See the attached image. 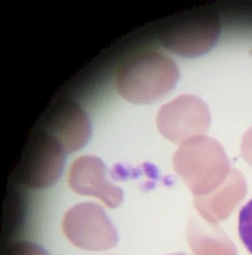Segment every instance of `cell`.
Segmentation results:
<instances>
[{
	"label": "cell",
	"instance_id": "2",
	"mask_svg": "<svg viewBox=\"0 0 252 255\" xmlns=\"http://www.w3.org/2000/svg\"><path fill=\"white\" fill-rule=\"evenodd\" d=\"M219 14L208 5L193 7L171 17L160 26L158 37L168 49L186 58L206 54L219 40Z\"/></svg>",
	"mask_w": 252,
	"mask_h": 255
},
{
	"label": "cell",
	"instance_id": "8",
	"mask_svg": "<svg viewBox=\"0 0 252 255\" xmlns=\"http://www.w3.org/2000/svg\"><path fill=\"white\" fill-rule=\"evenodd\" d=\"M239 232L244 245L252 255V199L241 209Z\"/></svg>",
	"mask_w": 252,
	"mask_h": 255
},
{
	"label": "cell",
	"instance_id": "1",
	"mask_svg": "<svg viewBox=\"0 0 252 255\" xmlns=\"http://www.w3.org/2000/svg\"><path fill=\"white\" fill-rule=\"evenodd\" d=\"M179 71L169 56L154 49L136 53L121 64L115 85L121 96L133 104H153L177 85Z\"/></svg>",
	"mask_w": 252,
	"mask_h": 255
},
{
	"label": "cell",
	"instance_id": "11",
	"mask_svg": "<svg viewBox=\"0 0 252 255\" xmlns=\"http://www.w3.org/2000/svg\"><path fill=\"white\" fill-rule=\"evenodd\" d=\"M250 55H252V49H251V50H250Z\"/></svg>",
	"mask_w": 252,
	"mask_h": 255
},
{
	"label": "cell",
	"instance_id": "10",
	"mask_svg": "<svg viewBox=\"0 0 252 255\" xmlns=\"http://www.w3.org/2000/svg\"><path fill=\"white\" fill-rule=\"evenodd\" d=\"M169 255H184L183 254H181V253H175V254H170Z\"/></svg>",
	"mask_w": 252,
	"mask_h": 255
},
{
	"label": "cell",
	"instance_id": "9",
	"mask_svg": "<svg viewBox=\"0 0 252 255\" xmlns=\"http://www.w3.org/2000/svg\"><path fill=\"white\" fill-rule=\"evenodd\" d=\"M3 255H49L43 247L28 241H18L10 244Z\"/></svg>",
	"mask_w": 252,
	"mask_h": 255
},
{
	"label": "cell",
	"instance_id": "3",
	"mask_svg": "<svg viewBox=\"0 0 252 255\" xmlns=\"http://www.w3.org/2000/svg\"><path fill=\"white\" fill-rule=\"evenodd\" d=\"M67 154L55 136L38 127L19 166V180L33 189L54 184L62 173Z\"/></svg>",
	"mask_w": 252,
	"mask_h": 255
},
{
	"label": "cell",
	"instance_id": "6",
	"mask_svg": "<svg viewBox=\"0 0 252 255\" xmlns=\"http://www.w3.org/2000/svg\"><path fill=\"white\" fill-rule=\"evenodd\" d=\"M208 109L200 99L183 95L160 109L157 125L162 134L177 142L191 132L204 130L208 127Z\"/></svg>",
	"mask_w": 252,
	"mask_h": 255
},
{
	"label": "cell",
	"instance_id": "5",
	"mask_svg": "<svg viewBox=\"0 0 252 255\" xmlns=\"http://www.w3.org/2000/svg\"><path fill=\"white\" fill-rule=\"evenodd\" d=\"M38 127L55 136L67 153L81 149L88 142L91 133L90 121L85 110L68 99L56 102Z\"/></svg>",
	"mask_w": 252,
	"mask_h": 255
},
{
	"label": "cell",
	"instance_id": "4",
	"mask_svg": "<svg viewBox=\"0 0 252 255\" xmlns=\"http://www.w3.org/2000/svg\"><path fill=\"white\" fill-rule=\"evenodd\" d=\"M63 230L72 245L84 250L106 251L118 242L116 228L104 209L89 202L76 204L67 212Z\"/></svg>",
	"mask_w": 252,
	"mask_h": 255
},
{
	"label": "cell",
	"instance_id": "7",
	"mask_svg": "<svg viewBox=\"0 0 252 255\" xmlns=\"http://www.w3.org/2000/svg\"><path fill=\"white\" fill-rule=\"evenodd\" d=\"M68 182L75 193L97 197L109 208H117L123 203V190L107 180L104 163L95 156L76 159L71 167Z\"/></svg>",
	"mask_w": 252,
	"mask_h": 255
}]
</instances>
